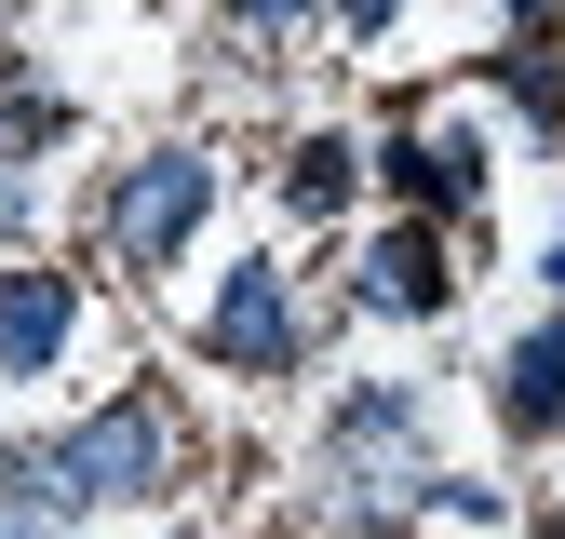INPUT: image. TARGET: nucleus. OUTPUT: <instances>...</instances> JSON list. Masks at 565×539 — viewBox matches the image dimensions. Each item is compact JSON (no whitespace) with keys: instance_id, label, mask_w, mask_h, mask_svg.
Instances as JSON below:
<instances>
[{"instance_id":"obj_1","label":"nucleus","mask_w":565,"mask_h":539,"mask_svg":"<svg viewBox=\"0 0 565 539\" xmlns=\"http://www.w3.org/2000/svg\"><path fill=\"white\" fill-rule=\"evenodd\" d=\"M54 472L82 486V512H135V499H175L189 432H175V404H162V391H108L95 419H67V432H54Z\"/></svg>"},{"instance_id":"obj_2","label":"nucleus","mask_w":565,"mask_h":539,"mask_svg":"<svg viewBox=\"0 0 565 539\" xmlns=\"http://www.w3.org/2000/svg\"><path fill=\"white\" fill-rule=\"evenodd\" d=\"M202 216H216V149H189V135H162V149H135L108 176V256L135 270V284H162V270L202 243Z\"/></svg>"},{"instance_id":"obj_3","label":"nucleus","mask_w":565,"mask_h":539,"mask_svg":"<svg viewBox=\"0 0 565 539\" xmlns=\"http://www.w3.org/2000/svg\"><path fill=\"white\" fill-rule=\"evenodd\" d=\"M202 364L230 378H297L310 364V310H297V270L282 256H230L216 297H202Z\"/></svg>"},{"instance_id":"obj_4","label":"nucleus","mask_w":565,"mask_h":539,"mask_svg":"<svg viewBox=\"0 0 565 539\" xmlns=\"http://www.w3.org/2000/svg\"><path fill=\"white\" fill-rule=\"evenodd\" d=\"M82 324H95L82 270H54V256L0 270V391H41V378H54L67 351H82Z\"/></svg>"},{"instance_id":"obj_5","label":"nucleus","mask_w":565,"mask_h":539,"mask_svg":"<svg viewBox=\"0 0 565 539\" xmlns=\"http://www.w3.org/2000/svg\"><path fill=\"white\" fill-rule=\"evenodd\" d=\"M417 445H431V419H417L404 378H364V391L323 419V458L350 472V486H431V472H417Z\"/></svg>"},{"instance_id":"obj_6","label":"nucleus","mask_w":565,"mask_h":539,"mask_svg":"<svg viewBox=\"0 0 565 539\" xmlns=\"http://www.w3.org/2000/svg\"><path fill=\"white\" fill-rule=\"evenodd\" d=\"M458 297V270H445V230L431 216H391L364 256H350V310H364V324H431Z\"/></svg>"},{"instance_id":"obj_7","label":"nucleus","mask_w":565,"mask_h":539,"mask_svg":"<svg viewBox=\"0 0 565 539\" xmlns=\"http://www.w3.org/2000/svg\"><path fill=\"white\" fill-rule=\"evenodd\" d=\"M377 189L404 202V216H431V230L471 216V202H484V135H471V121H431V135L404 121L391 149H377Z\"/></svg>"},{"instance_id":"obj_8","label":"nucleus","mask_w":565,"mask_h":539,"mask_svg":"<svg viewBox=\"0 0 565 539\" xmlns=\"http://www.w3.org/2000/svg\"><path fill=\"white\" fill-rule=\"evenodd\" d=\"M499 432H525V445H552L565 432V310H539L525 337H499Z\"/></svg>"},{"instance_id":"obj_9","label":"nucleus","mask_w":565,"mask_h":539,"mask_svg":"<svg viewBox=\"0 0 565 539\" xmlns=\"http://www.w3.org/2000/svg\"><path fill=\"white\" fill-rule=\"evenodd\" d=\"M82 526V486L54 472V445H14L0 458V539H67Z\"/></svg>"},{"instance_id":"obj_10","label":"nucleus","mask_w":565,"mask_h":539,"mask_svg":"<svg viewBox=\"0 0 565 539\" xmlns=\"http://www.w3.org/2000/svg\"><path fill=\"white\" fill-rule=\"evenodd\" d=\"M350 189H364V149H350V135H297V149H282V216H350Z\"/></svg>"},{"instance_id":"obj_11","label":"nucleus","mask_w":565,"mask_h":539,"mask_svg":"<svg viewBox=\"0 0 565 539\" xmlns=\"http://www.w3.org/2000/svg\"><path fill=\"white\" fill-rule=\"evenodd\" d=\"M499 95H512L539 135H565V41H512V54H499Z\"/></svg>"},{"instance_id":"obj_12","label":"nucleus","mask_w":565,"mask_h":539,"mask_svg":"<svg viewBox=\"0 0 565 539\" xmlns=\"http://www.w3.org/2000/svg\"><path fill=\"white\" fill-rule=\"evenodd\" d=\"M310 14H337V0H230V28H243V41H297Z\"/></svg>"},{"instance_id":"obj_13","label":"nucleus","mask_w":565,"mask_h":539,"mask_svg":"<svg viewBox=\"0 0 565 539\" xmlns=\"http://www.w3.org/2000/svg\"><path fill=\"white\" fill-rule=\"evenodd\" d=\"M337 28H350V41H377V28H391V0H337Z\"/></svg>"},{"instance_id":"obj_14","label":"nucleus","mask_w":565,"mask_h":539,"mask_svg":"<svg viewBox=\"0 0 565 539\" xmlns=\"http://www.w3.org/2000/svg\"><path fill=\"white\" fill-rule=\"evenodd\" d=\"M539 270H552V297H565V230H552V256H539Z\"/></svg>"},{"instance_id":"obj_15","label":"nucleus","mask_w":565,"mask_h":539,"mask_svg":"<svg viewBox=\"0 0 565 539\" xmlns=\"http://www.w3.org/2000/svg\"><path fill=\"white\" fill-rule=\"evenodd\" d=\"M499 14H552V0H499Z\"/></svg>"}]
</instances>
